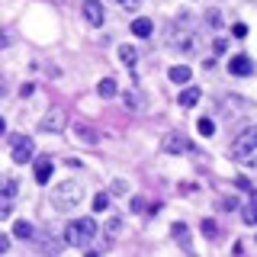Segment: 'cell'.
<instances>
[{
  "mask_svg": "<svg viewBox=\"0 0 257 257\" xmlns=\"http://www.w3.org/2000/svg\"><path fill=\"white\" fill-rule=\"evenodd\" d=\"M100 235V228H96V222L90 219V215H84V219H71L68 228H64V244L68 247H87L90 241Z\"/></svg>",
  "mask_w": 257,
  "mask_h": 257,
  "instance_id": "cell-1",
  "label": "cell"
},
{
  "mask_svg": "<svg viewBox=\"0 0 257 257\" xmlns=\"http://www.w3.org/2000/svg\"><path fill=\"white\" fill-rule=\"evenodd\" d=\"M167 45L180 48L183 55H190V52H196V48H199V36H196V29H190L187 16H180V23H174V26L167 29Z\"/></svg>",
  "mask_w": 257,
  "mask_h": 257,
  "instance_id": "cell-2",
  "label": "cell"
},
{
  "mask_svg": "<svg viewBox=\"0 0 257 257\" xmlns=\"http://www.w3.org/2000/svg\"><path fill=\"white\" fill-rule=\"evenodd\" d=\"M231 158L241 161V164H254L257 161V128L254 125H244L231 139Z\"/></svg>",
  "mask_w": 257,
  "mask_h": 257,
  "instance_id": "cell-3",
  "label": "cell"
},
{
  "mask_svg": "<svg viewBox=\"0 0 257 257\" xmlns=\"http://www.w3.org/2000/svg\"><path fill=\"white\" fill-rule=\"evenodd\" d=\"M80 199H84V187L74 180H64L58 183V187L52 190V206H55V212H71V209H77L80 206Z\"/></svg>",
  "mask_w": 257,
  "mask_h": 257,
  "instance_id": "cell-4",
  "label": "cell"
},
{
  "mask_svg": "<svg viewBox=\"0 0 257 257\" xmlns=\"http://www.w3.org/2000/svg\"><path fill=\"white\" fill-rule=\"evenodd\" d=\"M16 193H20V183L13 177L0 174V219H10L13 203H16Z\"/></svg>",
  "mask_w": 257,
  "mask_h": 257,
  "instance_id": "cell-5",
  "label": "cell"
},
{
  "mask_svg": "<svg viewBox=\"0 0 257 257\" xmlns=\"http://www.w3.org/2000/svg\"><path fill=\"white\" fill-rule=\"evenodd\" d=\"M64 125H68V116H64V109H58V106H52L42 119H39V132H48V135L64 132Z\"/></svg>",
  "mask_w": 257,
  "mask_h": 257,
  "instance_id": "cell-6",
  "label": "cell"
},
{
  "mask_svg": "<svg viewBox=\"0 0 257 257\" xmlns=\"http://www.w3.org/2000/svg\"><path fill=\"white\" fill-rule=\"evenodd\" d=\"M32 155H36V142H32L29 135H16L13 148H10V158L16 164H26V161H32Z\"/></svg>",
  "mask_w": 257,
  "mask_h": 257,
  "instance_id": "cell-7",
  "label": "cell"
},
{
  "mask_svg": "<svg viewBox=\"0 0 257 257\" xmlns=\"http://www.w3.org/2000/svg\"><path fill=\"white\" fill-rule=\"evenodd\" d=\"M161 148H164L167 155H183V151H190V139L183 132H167L164 142H161Z\"/></svg>",
  "mask_w": 257,
  "mask_h": 257,
  "instance_id": "cell-8",
  "label": "cell"
},
{
  "mask_svg": "<svg viewBox=\"0 0 257 257\" xmlns=\"http://www.w3.org/2000/svg\"><path fill=\"white\" fill-rule=\"evenodd\" d=\"M228 71L231 74H238V77H247L254 71V61H251V55H231V61H228Z\"/></svg>",
  "mask_w": 257,
  "mask_h": 257,
  "instance_id": "cell-9",
  "label": "cell"
},
{
  "mask_svg": "<svg viewBox=\"0 0 257 257\" xmlns=\"http://www.w3.org/2000/svg\"><path fill=\"white\" fill-rule=\"evenodd\" d=\"M84 16H87V23H90V26H103V20H106L100 0H84Z\"/></svg>",
  "mask_w": 257,
  "mask_h": 257,
  "instance_id": "cell-10",
  "label": "cell"
},
{
  "mask_svg": "<svg viewBox=\"0 0 257 257\" xmlns=\"http://www.w3.org/2000/svg\"><path fill=\"white\" fill-rule=\"evenodd\" d=\"M71 135H74L77 142H84V145H96V142H100V135H96L90 125H84V122H77L74 128H71Z\"/></svg>",
  "mask_w": 257,
  "mask_h": 257,
  "instance_id": "cell-11",
  "label": "cell"
},
{
  "mask_svg": "<svg viewBox=\"0 0 257 257\" xmlns=\"http://www.w3.org/2000/svg\"><path fill=\"white\" fill-rule=\"evenodd\" d=\"M52 171H55L52 158H39L36 161V183H48L52 180Z\"/></svg>",
  "mask_w": 257,
  "mask_h": 257,
  "instance_id": "cell-12",
  "label": "cell"
},
{
  "mask_svg": "<svg viewBox=\"0 0 257 257\" xmlns=\"http://www.w3.org/2000/svg\"><path fill=\"white\" fill-rule=\"evenodd\" d=\"M13 235L20 241H36V228H32V222L20 219V222H13Z\"/></svg>",
  "mask_w": 257,
  "mask_h": 257,
  "instance_id": "cell-13",
  "label": "cell"
},
{
  "mask_svg": "<svg viewBox=\"0 0 257 257\" xmlns=\"http://www.w3.org/2000/svg\"><path fill=\"white\" fill-rule=\"evenodd\" d=\"M167 77H171L177 87H183V84H190V68L187 64H174V68L167 71Z\"/></svg>",
  "mask_w": 257,
  "mask_h": 257,
  "instance_id": "cell-14",
  "label": "cell"
},
{
  "mask_svg": "<svg viewBox=\"0 0 257 257\" xmlns=\"http://www.w3.org/2000/svg\"><path fill=\"white\" fill-rule=\"evenodd\" d=\"M122 100H125V109H132V112H139V109L145 106V96H142L139 90H125Z\"/></svg>",
  "mask_w": 257,
  "mask_h": 257,
  "instance_id": "cell-15",
  "label": "cell"
},
{
  "mask_svg": "<svg viewBox=\"0 0 257 257\" xmlns=\"http://www.w3.org/2000/svg\"><path fill=\"white\" fill-rule=\"evenodd\" d=\"M151 29H155V26H151V20H145V16H139V20L132 23V32H135L139 39H148V36H151Z\"/></svg>",
  "mask_w": 257,
  "mask_h": 257,
  "instance_id": "cell-16",
  "label": "cell"
},
{
  "mask_svg": "<svg viewBox=\"0 0 257 257\" xmlns=\"http://www.w3.org/2000/svg\"><path fill=\"white\" fill-rule=\"evenodd\" d=\"M171 235H174L177 241H180V244H183V247H190V228H187V225H183V222H174V228H171Z\"/></svg>",
  "mask_w": 257,
  "mask_h": 257,
  "instance_id": "cell-17",
  "label": "cell"
},
{
  "mask_svg": "<svg viewBox=\"0 0 257 257\" xmlns=\"http://www.w3.org/2000/svg\"><path fill=\"white\" fill-rule=\"evenodd\" d=\"M203 23H206V29H209V32L222 29V13H219V10H206V16H203Z\"/></svg>",
  "mask_w": 257,
  "mask_h": 257,
  "instance_id": "cell-18",
  "label": "cell"
},
{
  "mask_svg": "<svg viewBox=\"0 0 257 257\" xmlns=\"http://www.w3.org/2000/svg\"><path fill=\"white\" fill-rule=\"evenodd\" d=\"M96 93H100V96H116V80H112V77H103L100 84H96Z\"/></svg>",
  "mask_w": 257,
  "mask_h": 257,
  "instance_id": "cell-19",
  "label": "cell"
},
{
  "mask_svg": "<svg viewBox=\"0 0 257 257\" xmlns=\"http://www.w3.org/2000/svg\"><path fill=\"white\" fill-rule=\"evenodd\" d=\"M199 103V90L196 87H187V90L180 93V106H196Z\"/></svg>",
  "mask_w": 257,
  "mask_h": 257,
  "instance_id": "cell-20",
  "label": "cell"
},
{
  "mask_svg": "<svg viewBox=\"0 0 257 257\" xmlns=\"http://www.w3.org/2000/svg\"><path fill=\"white\" fill-rule=\"evenodd\" d=\"M119 58H122V64H128V68H132V64L139 61V52H135L132 45H122V48H119Z\"/></svg>",
  "mask_w": 257,
  "mask_h": 257,
  "instance_id": "cell-21",
  "label": "cell"
},
{
  "mask_svg": "<svg viewBox=\"0 0 257 257\" xmlns=\"http://www.w3.org/2000/svg\"><path fill=\"white\" fill-rule=\"evenodd\" d=\"M254 209H257V196H251V203H247V206H244V212H241L244 225H254V222H257V212H254Z\"/></svg>",
  "mask_w": 257,
  "mask_h": 257,
  "instance_id": "cell-22",
  "label": "cell"
},
{
  "mask_svg": "<svg viewBox=\"0 0 257 257\" xmlns=\"http://www.w3.org/2000/svg\"><path fill=\"white\" fill-rule=\"evenodd\" d=\"M196 128H199V135H203V139H209V135H215V122H212V119H199V122H196Z\"/></svg>",
  "mask_w": 257,
  "mask_h": 257,
  "instance_id": "cell-23",
  "label": "cell"
},
{
  "mask_svg": "<svg viewBox=\"0 0 257 257\" xmlns=\"http://www.w3.org/2000/svg\"><path fill=\"white\" fill-rule=\"evenodd\" d=\"M106 209H109V196H106V193H96V196H93V212H106Z\"/></svg>",
  "mask_w": 257,
  "mask_h": 257,
  "instance_id": "cell-24",
  "label": "cell"
},
{
  "mask_svg": "<svg viewBox=\"0 0 257 257\" xmlns=\"http://www.w3.org/2000/svg\"><path fill=\"white\" fill-rule=\"evenodd\" d=\"M203 235L206 238H219V225H215L212 219H203Z\"/></svg>",
  "mask_w": 257,
  "mask_h": 257,
  "instance_id": "cell-25",
  "label": "cell"
},
{
  "mask_svg": "<svg viewBox=\"0 0 257 257\" xmlns=\"http://www.w3.org/2000/svg\"><path fill=\"white\" fill-rule=\"evenodd\" d=\"M235 187H238L241 193H247V196H254V183L247 180V177H238V180H235Z\"/></svg>",
  "mask_w": 257,
  "mask_h": 257,
  "instance_id": "cell-26",
  "label": "cell"
},
{
  "mask_svg": "<svg viewBox=\"0 0 257 257\" xmlns=\"http://www.w3.org/2000/svg\"><path fill=\"white\" fill-rule=\"evenodd\" d=\"M231 32H235V39H244V36H247V26H244V23H235V26H231Z\"/></svg>",
  "mask_w": 257,
  "mask_h": 257,
  "instance_id": "cell-27",
  "label": "cell"
},
{
  "mask_svg": "<svg viewBox=\"0 0 257 257\" xmlns=\"http://www.w3.org/2000/svg\"><path fill=\"white\" fill-rule=\"evenodd\" d=\"M116 4H119V7H122V10H135V7H139V4H142V0H116Z\"/></svg>",
  "mask_w": 257,
  "mask_h": 257,
  "instance_id": "cell-28",
  "label": "cell"
},
{
  "mask_svg": "<svg viewBox=\"0 0 257 257\" xmlns=\"http://www.w3.org/2000/svg\"><path fill=\"white\" fill-rule=\"evenodd\" d=\"M132 212H145V199L142 196H132Z\"/></svg>",
  "mask_w": 257,
  "mask_h": 257,
  "instance_id": "cell-29",
  "label": "cell"
},
{
  "mask_svg": "<svg viewBox=\"0 0 257 257\" xmlns=\"http://www.w3.org/2000/svg\"><path fill=\"white\" fill-rule=\"evenodd\" d=\"M212 48H215V52L222 55V52H225V48H228V45H225V39H215V42H212Z\"/></svg>",
  "mask_w": 257,
  "mask_h": 257,
  "instance_id": "cell-30",
  "label": "cell"
},
{
  "mask_svg": "<svg viewBox=\"0 0 257 257\" xmlns=\"http://www.w3.org/2000/svg\"><path fill=\"white\" fill-rule=\"evenodd\" d=\"M7 247H10V238H7V235H0V254H4Z\"/></svg>",
  "mask_w": 257,
  "mask_h": 257,
  "instance_id": "cell-31",
  "label": "cell"
},
{
  "mask_svg": "<svg viewBox=\"0 0 257 257\" xmlns=\"http://www.w3.org/2000/svg\"><path fill=\"white\" fill-rule=\"evenodd\" d=\"M7 132V122H4V119H0V135H4Z\"/></svg>",
  "mask_w": 257,
  "mask_h": 257,
  "instance_id": "cell-32",
  "label": "cell"
}]
</instances>
